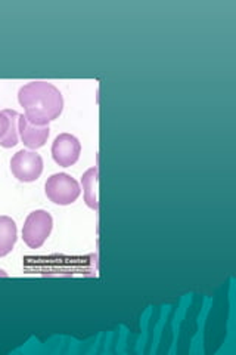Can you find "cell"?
Segmentation results:
<instances>
[{"label":"cell","instance_id":"obj_1","mask_svg":"<svg viewBox=\"0 0 236 355\" xmlns=\"http://www.w3.org/2000/svg\"><path fill=\"white\" fill-rule=\"evenodd\" d=\"M18 101L26 111L30 123L46 126L60 117L64 108V98L58 87L48 82H30L18 92Z\"/></svg>","mask_w":236,"mask_h":355},{"label":"cell","instance_id":"obj_2","mask_svg":"<svg viewBox=\"0 0 236 355\" xmlns=\"http://www.w3.org/2000/svg\"><path fill=\"white\" fill-rule=\"evenodd\" d=\"M53 219L46 210L31 212L22 227V240L30 249H39L51 236Z\"/></svg>","mask_w":236,"mask_h":355},{"label":"cell","instance_id":"obj_3","mask_svg":"<svg viewBox=\"0 0 236 355\" xmlns=\"http://www.w3.org/2000/svg\"><path fill=\"white\" fill-rule=\"evenodd\" d=\"M44 191H46V196L52 203L60 206L74 203L82 193L78 182L66 173L52 175L44 185Z\"/></svg>","mask_w":236,"mask_h":355},{"label":"cell","instance_id":"obj_4","mask_svg":"<svg viewBox=\"0 0 236 355\" xmlns=\"http://www.w3.org/2000/svg\"><path fill=\"white\" fill-rule=\"evenodd\" d=\"M10 171L18 181L33 182L43 172V159L35 151L21 150L10 159Z\"/></svg>","mask_w":236,"mask_h":355},{"label":"cell","instance_id":"obj_5","mask_svg":"<svg viewBox=\"0 0 236 355\" xmlns=\"http://www.w3.org/2000/svg\"><path fill=\"white\" fill-rule=\"evenodd\" d=\"M82 144L70 133H61L56 137L52 146V157L62 168H70L80 159Z\"/></svg>","mask_w":236,"mask_h":355},{"label":"cell","instance_id":"obj_6","mask_svg":"<svg viewBox=\"0 0 236 355\" xmlns=\"http://www.w3.org/2000/svg\"><path fill=\"white\" fill-rule=\"evenodd\" d=\"M18 130L22 142L24 146L31 148V150H37L43 147L46 144L49 138V126H36L30 123L27 117L24 114L18 116Z\"/></svg>","mask_w":236,"mask_h":355},{"label":"cell","instance_id":"obj_7","mask_svg":"<svg viewBox=\"0 0 236 355\" xmlns=\"http://www.w3.org/2000/svg\"><path fill=\"white\" fill-rule=\"evenodd\" d=\"M17 243V225L12 218L0 216V258L12 252Z\"/></svg>","mask_w":236,"mask_h":355},{"label":"cell","instance_id":"obj_8","mask_svg":"<svg viewBox=\"0 0 236 355\" xmlns=\"http://www.w3.org/2000/svg\"><path fill=\"white\" fill-rule=\"evenodd\" d=\"M98 176H99V171H98L96 166H95V168H91L89 171H86L84 175L82 176L84 202L89 207L93 209V210L99 209V203H98Z\"/></svg>","mask_w":236,"mask_h":355},{"label":"cell","instance_id":"obj_9","mask_svg":"<svg viewBox=\"0 0 236 355\" xmlns=\"http://www.w3.org/2000/svg\"><path fill=\"white\" fill-rule=\"evenodd\" d=\"M3 113L9 119V129L6 135L0 139V146L3 148H12L18 144V113L15 110H3Z\"/></svg>","mask_w":236,"mask_h":355},{"label":"cell","instance_id":"obj_10","mask_svg":"<svg viewBox=\"0 0 236 355\" xmlns=\"http://www.w3.org/2000/svg\"><path fill=\"white\" fill-rule=\"evenodd\" d=\"M8 129H9V119L3 111H0V139L6 135Z\"/></svg>","mask_w":236,"mask_h":355}]
</instances>
